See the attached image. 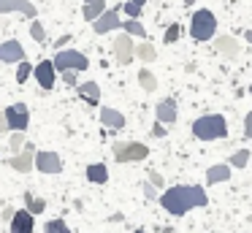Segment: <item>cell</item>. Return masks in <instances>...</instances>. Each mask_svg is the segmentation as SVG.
I'll return each instance as SVG.
<instances>
[{"label":"cell","mask_w":252,"mask_h":233,"mask_svg":"<svg viewBox=\"0 0 252 233\" xmlns=\"http://www.w3.org/2000/svg\"><path fill=\"white\" fill-rule=\"evenodd\" d=\"M30 38H33L35 43H44V41H46V27L38 22V16L30 22Z\"/></svg>","instance_id":"cell-27"},{"label":"cell","mask_w":252,"mask_h":233,"mask_svg":"<svg viewBox=\"0 0 252 233\" xmlns=\"http://www.w3.org/2000/svg\"><path fill=\"white\" fill-rule=\"evenodd\" d=\"M76 92H79V98H82L84 103H90V106H98L100 103L98 81H82V84H76Z\"/></svg>","instance_id":"cell-18"},{"label":"cell","mask_w":252,"mask_h":233,"mask_svg":"<svg viewBox=\"0 0 252 233\" xmlns=\"http://www.w3.org/2000/svg\"><path fill=\"white\" fill-rule=\"evenodd\" d=\"M136 233H144V231H136Z\"/></svg>","instance_id":"cell-43"},{"label":"cell","mask_w":252,"mask_h":233,"mask_svg":"<svg viewBox=\"0 0 252 233\" xmlns=\"http://www.w3.org/2000/svg\"><path fill=\"white\" fill-rule=\"evenodd\" d=\"M120 27H122V19H120V5H117V8H106L103 14H100L98 19L93 22V30L98 33V35H106V33L120 30Z\"/></svg>","instance_id":"cell-9"},{"label":"cell","mask_w":252,"mask_h":233,"mask_svg":"<svg viewBox=\"0 0 252 233\" xmlns=\"http://www.w3.org/2000/svg\"><path fill=\"white\" fill-rule=\"evenodd\" d=\"M3 114H6V122H8V130H28L30 125V111L25 103H11L8 108H3Z\"/></svg>","instance_id":"cell-6"},{"label":"cell","mask_w":252,"mask_h":233,"mask_svg":"<svg viewBox=\"0 0 252 233\" xmlns=\"http://www.w3.org/2000/svg\"><path fill=\"white\" fill-rule=\"evenodd\" d=\"M33 76H35V81H38L41 90L49 92L52 87H55V81H57V68H55V63H52V60H41L38 65H33Z\"/></svg>","instance_id":"cell-10"},{"label":"cell","mask_w":252,"mask_h":233,"mask_svg":"<svg viewBox=\"0 0 252 233\" xmlns=\"http://www.w3.org/2000/svg\"><path fill=\"white\" fill-rule=\"evenodd\" d=\"M250 149H239V152H233V155H230V163H228V166L230 168H244L247 166V163H250Z\"/></svg>","instance_id":"cell-28"},{"label":"cell","mask_w":252,"mask_h":233,"mask_svg":"<svg viewBox=\"0 0 252 233\" xmlns=\"http://www.w3.org/2000/svg\"><path fill=\"white\" fill-rule=\"evenodd\" d=\"M176 117H179V111H176V100L174 98H163V100L158 103V108H155V119L163 125H174Z\"/></svg>","instance_id":"cell-14"},{"label":"cell","mask_w":252,"mask_h":233,"mask_svg":"<svg viewBox=\"0 0 252 233\" xmlns=\"http://www.w3.org/2000/svg\"><path fill=\"white\" fill-rule=\"evenodd\" d=\"M35 168L41 173H60L63 171V160L57 152H49V149H41L35 152Z\"/></svg>","instance_id":"cell-11"},{"label":"cell","mask_w":252,"mask_h":233,"mask_svg":"<svg viewBox=\"0 0 252 233\" xmlns=\"http://www.w3.org/2000/svg\"><path fill=\"white\" fill-rule=\"evenodd\" d=\"M87 182L93 184H106L109 182V168H106V163H93V166H87Z\"/></svg>","instance_id":"cell-20"},{"label":"cell","mask_w":252,"mask_h":233,"mask_svg":"<svg viewBox=\"0 0 252 233\" xmlns=\"http://www.w3.org/2000/svg\"><path fill=\"white\" fill-rule=\"evenodd\" d=\"M52 63H55L57 73H63V70H76V73H82V70L90 68V60L79 49H57Z\"/></svg>","instance_id":"cell-4"},{"label":"cell","mask_w":252,"mask_h":233,"mask_svg":"<svg viewBox=\"0 0 252 233\" xmlns=\"http://www.w3.org/2000/svg\"><path fill=\"white\" fill-rule=\"evenodd\" d=\"M206 203H209L206 190L198 187V184H192V187H187V184H176V187L163 190V195H160V206H163L168 214H174V217H185L190 209H195V206H206Z\"/></svg>","instance_id":"cell-1"},{"label":"cell","mask_w":252,"mask_h":233,"mask_svg":"<svg viewBox=\"0 0 252 233\" xmlns=\"http://www.w3.org/2000/svg\"><path fill=\"white\" fill-rule=\"evenodd\" d=\"M8 146H11V152L17 155V152H22L25 146V133L22 130H11V138H8Z\"/></svg>","instance_id":"cell-32"},{"label":"cell","mask_w":252,"mask_h":233,"mask_svg":"<svg viewBox=\"0 0 252 233\" xmlns=\"http://www.w3.org/2000/svg\"><path fill=\"white\" fill-rule=\"evenodd\" d=\"M106 11V0H84V8H82V16L87 22H95L100 14Z\"/></svg>","instance_id":"cell-21"},{"label":"cell","mask_w":252,"mask_h":233,"mask_svg":"<svg viewBox=\"0 0 252 233\" xmlns=\"http://www.w3.org/2000/svg\"><path fill=\"white\" fill-rule=\"evenodd\" d=\"M149 182L155 184V187H165V179H163V173H158V171H149Z\"/></svg>","instance_id":"cell-34"},{"label":"cell","mask_w":252,"mask_h":233,"mask_svg":"<svg viewBox=\"0 0 252 233\" xmlns=\"http://www.w3.org/2000/svg\"><path fill=\"white\" fill-rule=\"evenodd\" d=\"M100 122H103L106 128H111V130H122L127 125V119L122 117V111H117V108L100 106Z\"/></svg>","instance_id":"cell-17"},{"label":"cell","mask_w":252,"mask_h":233,"mask_svg":"<svg viewBox=\"0 0 252 233\" xmlns=\"http://www.w3.org/2000/svg\"><path fill=\"white\" fill-rule=\"evenodd\" d=\"M192 3H195V0H185V5H192Z\"/></svg>","instance_id":"cell-42"},{"label":"cell","mask_w":252,"mask_h":233,"mask_svg":"<svg viewBox=\"0 0 252 233\" xmlns=\"http://www.w3.org/2000/svg\"><path fill=\"white\" fill-rule=\"evenodd\" d=\"M190 35L192 41H212L217 35V16L212 14L209 8H198L190 19Z\"/></svg>","instance_id":"cell-3"},{"label":"cell","mask_w":252,"mask_h":233,"mask_svg":"<svg viewBox=\"0 0 252 233\" xmlns=\"http://www.w3.org/2000/svg\"><path fill=\"white\" fill-rule=\"evenodd\" d=\"M14 11L25 14L28 19H35V16H38V8H35L30 0H0V14H14Z\"/></svg>","instance_id":"cell-12"},{"label":"cell","mask_w":252,"mask_h":233,"mask_svg":"<svg viewBox=\"0 0 252 233\" xmlns=\"http://www.w3.org/2000/svg\"><path fill=\"white\" fill-rule=\"evenodd\" d=\"M14 214H17L14 209H6V211H3V220H6V222H11V220H14Z\"/></svg>","instance_id":"cell-40"},{"label":"cell","mask_w":252,"mask_h":233,"mask_svg":"<svg viewBox=\"0 0 252 233\" xmlns=\"http://www.w3.org/2000/svg\"><path fill=\"white\" fill-rule=\"evenodd\" d=\"M68 41H71V35H60V38L55 41V49H65V46H68Z\"/></svg>","instance_id":"cell-38"},{"label":"cell","mask_w":252,"mask_h":233,"mask_svg":"<svg viewBox=\"0 0 252 233\" xmlns=\"http://www.w3.org/2000/svg\"><path fill=\"white\" fill-rule=\"evenodd\" d=\"M136 57L141 60V63H155V60H158V49H155L149 41H141L136 46Z\"/></svg>","instance_id":"cell-22"},{"label":"cell","mask_w":252,"mask_h":233,"mask_svg":"<svg viewBox=\"0 0 252 233\" xmlns=\"http://www.w3.org/2000/svg\"><path fill=\"white\" fill-rule=\"evenodd\" d=\"M33 76V65L28 63V60H22V63H17V81L19 84H25V81Z\"/></svg>","instance_id":"cell-31"},{"label":"cell","mask_w":252,"mask_h":233,"mask_svg":"<svg viewBox=\"0 0 252 233\" xmlns=\"http://www.w3.org/2000/svg\"><path fill=\"white\" fill-rule=\"evenodd\" d=\"M138 84H141L144 92H155V90H158V76H155L152 70L141 68V70H138Z\"/></svg>","instance_id":"cell-23"},{"label":"cell","mask_w":252,"mask_h":233,"mask_svg":"<svg viewBox=\"0 0 252 233\" xmlns=\"http://www.w3.org/2000/svg\"><path fill=\"white\" fill-rule=\"evenodd\" d=\"M6 163L14 168V171H19V173H30V171L35 168V146L25 141L22 152H17V155H11Z\"/></svg>","instance_id":"cell-7"},{"label":"cell","mask_w":252,"mask_h":233,"mask_svg":"<svg viewBox=\"0 0 252 233\" xmlns=\"http://www.w3.org/2000/svg\"><path fill=\"white\" fill-rule=\"evenodd\" d=\"M155 190H158V187H155L152 182H144V195H147V198H155V195H158Z\"/></svg>","instance_id":"cell-36"},{"label":"cell","mask_w":252,"mask_h":233,"mask_svg":"<svg viewBox=\"0 0 252 233\" xmlns=\"http://www.w3.org/2000/svg\"><path fill=\"white\" fill-rule=\"evenodd\" d=\"M192 135L198 141H217L228 135V122L222 114H203L192 122Z\"/></svg>","instance_id":"cell-2"},{"label":"cell","mask_w":252,"mask_h":233,"mask_svg":"<svg viewBox=\"0 0 252 233\" xmlns=\"http://www.w3.org/2000/svg\"><path fill=\"white\" fill-rule=\"evenodd\" d=\"M144 5H147V0H127V3H122L120 8L127 14V19H138L144 11Z\"/></svg>","instance_id":"cell-25"},{"label":"cell","mask_w":252,"mask_h":233,"mask_svg":"<svg viewBox=\"0 0 252 233\" xmlns=\"http://www.w3.org/2000/svg\"><path fill=\"white\" fill-rule=\"evenodd\" d=\"M244 138H250V141H252V111L244 117Z\"/></svg>","instance_id":"cell-35"},{"label":"cell","mask_w":252,"mask_h":233,"mask_svg":"<svg viewBox=\"0 0 252 233\" xmlns=\"http://www.w3.org/2000/svg\"><path fill=\"white\" fill-rule=\"evenodd\" d=\"M25 209L30 211V214H41V211H46V200L44 198H35L33 193H25Z\"/></svg>","instance_id":"cell-24"},{"label":"cell","mask_w":252,"mask_h":233,"mask_svg":"<svg viewBox=\"0 0 252 233\" xmlns=\"http://www.w3.org/2000/svg\"><path fill=\"white\" fill-rule=\"evenodd\" d=\"M214 52H217L220 57H225V60H236L239 52H241V46H239V41H236L233 35H217L214 38Z\"/></svg>","instance_id":"cell-13"},{"label":"cell","mask_w":252,"mask_h":233,"mask_svg":"<svg viewBox=\"0 0 252 233\" xmlns=\"http://www.w3.org/2000/svg\"><path fill=\"white\" fill-rule=\"evenodd\" d=\"M244 38H247V41L252 43V30H244Z\"/></svg>","instance_id":"cell-41"},{"label":"cell","mask_w":252,"mask_h":233,"mask_svg":"<svg viewBox=\"0 0 252 233\" xmlns=\"http://www.w3.org/2000/svg\"><path fill=\"white\" fill-rule=\"evenodd\" d=\"M179 38H182V25H179V22L168 25V30L163 33V43H176Z\"/></svg>","instance_id":"cell-29"},{"label":"cell","mask_w":252,"mask_h":233,"mask_svg":"<svg viewBox=\"0 0 252 233\" xmlns=\"http://www.w3.org/2000/svg\"><path fill=\"white\" fill-rule=\"evenodd\" d=\"M111 152H114L117 163H141L149 157V146L141 141H117Z\"/></svg>","instance_id":"cell-5"},{"label":"cell","mask_w":252,"mask_h":233,"mask_svg":"<svg viewBox=\"0 0 252 233\" xmlns=\"http://www.w3.org/2000/svg\"><path fill=\"white\" fill-rule=\"evenodd\" d=\"M44 233H73V231L65 225V220H49L44 225Z\"/></svg>","instance_id":"cell-30"},{"label":"cell","mask_w":252,"mask_h":233,"mask_svg":"<svg viewBox=\"0 0 252 233\" xmlns=\"http://www.w3.org/2000/svg\"><path fill=\"white\" fill-rule=\"evenodd\" d=\"M120 30H125L127 35H136V38H144V35H147V30H144V25H141L138 19H125Z\"/></svg>","instance_id":"cell-26"},{"label":"cell","mask_w":252,"mask_h":233,"mask_svg":"<svg viewBox=\"0 0 252 233\" xmlns=\"http://www.w3.org/2000/svg\"><path fill=\"white\" fill-rule=\"evenodd\" d=\"M133 57H136V43H133V35L120 33V35L114 38V60L120 65H130Z\"/></svg>","instance_id":"cell-8"},{"label":"cell","mask_w":252,"mask_h":233,"mask_svg":"<svg viewBox=\"0 0 252 233\" xmlns=\"http://www.w3.org/2000/svg\"><path fill=\"white\" fill-rule=\"evenodd\" d=\"M63 81H65V87H76L79 84L76 70H63Z\"/></svg>","instance_id":"cell-33"},{"label":"cell","mask_w":252,"mask_h":233,"mask_svg":"<svg viewBox=\"0 0 252 233\" xmlns=\"http://www.w3.org/2000/svg\"><path fill=\"white\" fill-rule=\"evenodd\" d=\"M25 60V46L19 41H3L0 43V63H22Z\"/></svg>","instance_id":"cell-15"},{"label":"cell","mask_w":252,"mask_h":233,"mask_svg":"<svg viewBox=\"0 0 252 233\" xmlns=\"http://www.w3.org/2000/svg\"><path fill=\"white\" fill-rule=\"evenodd\" d=\"M8 130V122H6V114L0 111V133H6Z\"/></svg>","instance_id":"cell-39"},{"label":"cell","mask_w":252,"mask_h":233,"mask_svg":"<svg viewBox=\"0 0 252 233\" xmlns=\"http://www.w3.org/2000/svg\"><path fill=\"white\" fill-rule=\"evenodd\" d=\"M8 225H11V233H33L35 231V214H30L28 209H19Z\"/></svg>","instance_id":"cell-16"},{"label":"cell","mask_w":252,"mask_h":233,"mask_svg":"<svg viewBox=\"0 0 252 233\" xmlns=\"http://www.w3.org/2000/svg\"><path fill=\"white\" fill-rule=\"evenodd\" d=\"M152 135H158V138H163V135H165V125H163V122H155V128H152Z\"/></svg>","instance_id":"cell-37"},{"label":"cell","mask_w":252,"mask_h":233,"mask_svg":"<svg viewBox=\"0 0 252 233\" xmlns=\"http://www.w3.org/2000/svg\"><path fill=\"white\" fill-rule=\"evenodd\" d=\"M206 182L209 184H220V182H230V166L228 163H217L206 171Z\"/></svg>","instance_id":"cell-19"}]
</instances>
